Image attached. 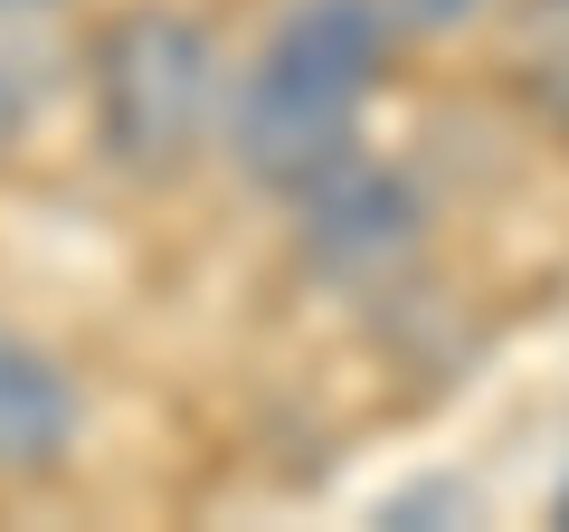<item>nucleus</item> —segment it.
<instances>
[{
	"instance_id": "obj_1",
	"label": "nucleus",
	"mask_w": 569,
	"mask_h": 532,
	"mask_svg": "<svg viewBox=\"0 0 569 532\" xmlns=\"http://www.w3.org/2000/svg\"><path fill=\"white\" fill-rule=\"evenodd\" d=\"M399 0H295L276 10L228 86V162L257 190L295 200L361 152V115L389 77Z\"/></svg>"
},
{
	"instance_id": "obj_2",
	"label": "nucleus",
	"mask_w": 569,
	"mask_h": 532,
	"mask_svg": "<svg viewBox=\"0 0 569 532\" xmlns=\"http://www.w3.org/2000/svg\"><path fill=\"white\" fill-rule=\"evenodd\" d=\"M228 48L209 20L171 10V0H133L96 29L86 48V115H96V152L142 190H171L200 171L209 144H228Z\"/></svg>"
},
{
	"instance_id": "obj_3",
	"label": "nucleus",
	"mask_w": 569,
	"mask_h": 532,
	"mask_svg": "<svg viewBox=\"0 0 569 532\" xmlns=\"http://www.w3.org/2000/svg\"><path fill=\"white\" fill-rule=\"evenodd\" d=\"M86 437V390L39 333H20L0 314V485H48L67 475Z\"/></svg>"
},
{
	"instance_id": "obj_4",
	"label": "nucleus",
	"mask_w": 569,
	"mask_h": 532,
	"mask_svg": "<svg viewBox=\"0 0 569 532\" xmlns=\"http://www.w3.org/2000/svg\"><path fill=\"white\" fill-rule=\"evenodd\" d=\"M295 219H305V247L332 276H389V266L418 247L427 209L408 200L399 171H370L361 152H351V162H332L313 190H295Z\"/></svg>"
},
{
	"instance_id": "obj_5",
	"label": "nucleus",
	"mask_w": 569,
	"mask_h": 532,
	"mask_svg": "<svg viewBox=\"0 0 569 532\" xmlns=\"http://www.w3.org/2000/svg\"><path fill=\"white\" fill-rule=\"evenodd\" d=\"M493 67H503L512 105L541 115L569 144V0H493Z\"/></svg>"
},
{
	"instance_id": "obj_6",
	"label": "nucleus",
	"mask_w": 569,
	"mask_h": 532,
	"mask_svg": "<svg viewBox=\"0 0 569 532\" xmlns=\"http://www.w3.org/2000/svg\"><path fill=\"white\" fill-rule=\"evenodd\" d=\"M39 105H48V58L39 48H0V162L29 144Z\"/></svg>"
},
{
	"instance_id": "obj_7",
	"label": "nucleus",
	"mask_w": 569,
	"mask_h": 532,
	"mask_svg": "<svg viewBox=\"0 0 569 532\" xmlns=\"http://www.w3.org/2000/svg\"><path fill=\"white\" fill-rule=\"evenodd\" d=\"M493 0H399V20L408 29H466V20H485Z\"/></svg>"
},
{
	"instance_id": "obj_8",
	"label": "nucleus",
	"mask_w": 569,
	"mask_h": 532,
	"mask_svg": "<svg viewBox=\"0 0 569 532\" xmlns=\"http://www.w3.org/2000/svg\"><path fill=\"white\" fill-rule=\"evenodd\" d=\"M29 10H48V0H0V20H29Z\"/></svg>"
},
{
	"instance_id": "obj_9",
	"label": "nucleus",
	"mask_w": 569,
	"mask_h": 532,
	"mask_svg": "<svg viewBox=\"0 0 569 532\" xmlns=\"http://www.w3.org/2000/svg\"><path fill=\"white\" fill-rule=\"evenodd\" d=\"M560 523H569V485H560Z\"/></svg>"
}]
</instances>
